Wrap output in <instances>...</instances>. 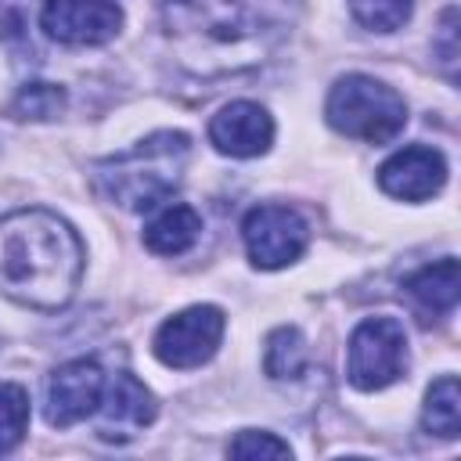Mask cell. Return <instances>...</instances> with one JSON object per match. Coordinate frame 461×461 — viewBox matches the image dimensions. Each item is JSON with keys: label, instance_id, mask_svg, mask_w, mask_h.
Listing matches in <instances>:
<instances>
[{"label": "cell", "instance_id": "6da1fadb", "mask_svg": "<svg viewBox=\"0 0 461 461\" xmlns=\"http://www.w3.org/2000/svg\"><path fill=\"white\" fill-rule=\"evenodd\" d=\"M83 277L79 234L47 209H18L0 220V295L54 313L72 303Z\"/></svg>", "mask_w": 461, "mask_h": 461}, {"label": "cell", "instance_id": "7a4b0ae2", "mask_svg": "<svg viewBox=\"0 0 461 461\" xmlns=\"http://www.w3.org/2000/svg\"><path fill=\"white\" fill-rule=\"evenodd\" d=\"M191 158V137L180 130H158L126 151H115L94 166V187L101 198L144 212L162 205L180 184Z\"/></svg>", "mask_w": 461, "mask_h": 461}, {"label": "cell", "instance_id": "3957f363", "mask_svg": "<svg viewBox=\"0 0 461 461\" xmlns=\"http://www.w3.org/2000/svg\"><path fill=\"white\" fill-rule=\"evenodd\" d=\"M162 18L169 36L184 54H234V65L256 61L267 18L259 0H162Z\"/></svg>", "mask_w": 461, "mask_h": 461}, {"label": "cell", "instance_id": "277c9868", "mask_svg": "<svg viewBox=\"0 0 461 461\" xmlns=\"http://www.w3.org/2000/svg\"><path fill=\"white\" fill-rule=\"evenodd\" d=\"M324 115L339 133L364 144H389L407 126L403 97L389 83L364 72H349L335 79V86L328 90Z\"/></svg>", "mask_w": 461, "mask_h": 461}, {"label": "cell", "instance_id": "5b68a950", "mask_svg": "<svg viewBox=\"0 0 461 461\" xmlns=\"http://www.w3.org/2000/svg\"><path fill=\"white\" fill-rule=\"evenodd\" d=\"M407 371V331L396 317H364L346 349V375L357 389L375 393Z\"/></svg>", "mask_w": 461, "mask_h": 461}, {"label": "cell", "instance_id": "8992f818", "mask_svg": "<svg viewBox=\"0 0 461 461\" xmlns=\"http://www.w3.org/2000/svg\"><path fill=\"white\" fill-rule=\"evenodd\" d=\"M223 310L220 306H187L180 313H173L169 321L158 324L151 349L166 367L187 371V367H202L205 360H212L220 339H223Z\"/></svg>", "mask_w": 461, "mask_h": 461}, {"label": "cell", "instance_id": "52a82bcc", "mask_svg": "<svg viewBox=\"0 0 461 461\" xmlns=\"http://www.w3.org/2000/svg\"><path fill=\"white\" fill-rule=\"evenodd\" d=\"M245 252L259 270H281L295 263L310 245L306 220L288 205H256L241 220Z\"/></svg>", "mask_w": 461, "mask_h": 461}, {"label": "cell", "instance_id": "ba28073f", "mask_svg": "<svg viewBox=\"0 0 461 461\" xmlns=\"http://www.w3.org/2000/svg\"><path fill=\"white\" fill-rule=\"evenodd\" d=\"M40 25L58 43L97 47L119 32L122 11L112 0H43Z\"/></svg>", "mask_w": 461, "mask_h": 461}, {"label": "cell", "instance_id": "9c48e42d", "mask_svg": "<svg viewBox=\"0 0 461 461\" xmlns=\"http://www.w3.org/2000/svg\"><path fill=\"white\" fill-rule=\"evenodd\" d=\"M104 393V371L97 360H68L47 382V421L65 429L90 418Z\"/></svg>", "mask_w": 461, "mask_h": 461}, {"label": "cell", "instance_id": "30bf717a", "mask_svg": "<svg viewBox=\"0 0 461 461\" xmlns=\"http://www.w3.org/2000/svg\"><path fill=\"white\" fill-rule=\"evenodd\" d=\"M97 411H101L97 436L104 443H130L133 436H140L155 421L158 403H155V396L144 382H137L133 375L122 371L104 385Z\"/></svg>", "mask_w": 461, "mask_h": 461}, {"label": "cell", "instance_id": "8fae6325", "mask_svg": "<svg viewBox=\"0 0 461 461\" xmlns=\"http://www.w3.org/2000/svg\"><path fill=\"white\" fill-rule=\"evenodd\" d=\"M447 184V158L429 144H411L393 151L378 166V187L403 202H425Z\"/></svg>", "mask_w": 461, "mask_h": 461}, {"label": "cell", "instance_id": "7c38bea8", "mask_svg": "<svg viewBox=\"0 0 461 461\" xmlns=\"http://www.w3.org/2000/svg\"><path fill=\"white\" fill-rule=\"evenodd\" d=\"M209 140L220 155L256 158L274 144V119L256 101H230L209 119Z\"/></svg>", "mask_w": 461, "mask_h": 461}, {"label": "cell", "instance_id": "4fadbf2b", "mask_svg": "<svg viewBox=\"0 0 461 461\" xmlns=\"http://www.w3.org/2000/svg\"><path fill=\"white\" fill-rule=\"evenodd\" d=\"M198 234H202V216L184 202H169L148 220L144 245L158 256H180L198 241Z\"/></svg>", "mask_w": 461, "mask_h": 461}, {"label": "cell", "instance_id": "5bb4252c", "mask_svg": "<svg viewBox=\"0 0 461 461\" xmlns=\"http://www.w3.org/2000/svg\"><path fill=\"white\" fill-rule=\"evenodd\" d=\"M407 295L429 310V313H450L457 306V292H461V281H457V259L454 256H443L439 263H429L421 270H414L407 281H403Z\"/></svg>", "mask_w": 461, "mask_h": 461}, {"label": "cell", "instance_id": "9a60e30c", "mask_svg": "<svg viewBox=\"0 0 461 461\" xmlns=\"http://www.w3.org/2000/svg\"><path fill=\"white\" fill-rule=\"evenodd\" d=\"M421 429L429 436L454 439L461 429V389L454 375H443L429 385L425 393V411H421Z\"/></svg>", "mask_w": 461, "mask_h": 461}, {"label": "cell", "instance_id": "2e32d148", "mask_svg": "<svg viewBox=\"0 0 461 461\" xmlns=\"http://www.w3.org/2000/svg\"><path fill=\"white\" fill-rule=\"evenodd\" d=\"M263 367L270 378H299L306 367V342L299 335V328H277L267 339V353H263Z\"/></svg>", "mask_w": 461, "mask_h": 461}, {"label": "cell", "instance_id": "e0dca14e", "mask_svg": "<svg viewBox=\"0 0 461 461\" xmlns=\"http://www.w3.org/2000/svg\"><path fill=\"white\" fill-rule=\"evenodd\" d=\"M29 429V393L18 382H0V454H11Z\"/></svg>", "mask_w": 461, "mask_h": 461}, {"label": "cell", "instance_id": "ac0fdd59", "mask_svg": "<svg viewBox=\"0 0 461 461\" xmlns=\"http://www.w3.org/2000/svg\"><path fill=\"white\" fill-rule=\"evenodd\" d=\"M61 112H65V90L58 83H25L11 101V115H18V119L47 122Z\"/></svg>", "mask_w": 461, "mask_h": 461}, {"label": "cell", "instance_id": "d6986e66", "mask_svg": "<svg viewBox=\"0 0 461 461\" xmlns=\"http://www.w3.org/2000/svg\"><path fill=\"white\" fill-rule=\"evenodd\" d=\"M414 0H349L353 18L371 32H393L411 18Z\"/></svg>", "mask_w": 461, "mask_h": 461}, {"label": "cell", "instance_id": "ffe728a7", "mask_svg": "<svg viewBox=\"0 0 461 461\" xmlns=\"http://www.w3.org/2000/svg\"><path fill=\"white\" fill-rule=\"evenodd\" d=\"M227 454H230V457H288L292 450H288V443L277 439L274 432L245 429V432H238V436L230 439Z\"/></svg>", "mask_w": 461, "mask_h": 461}]
</instances>
